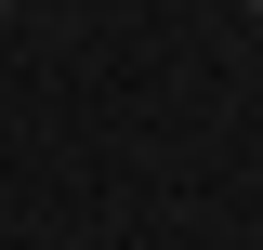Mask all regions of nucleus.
I'll use <instances>...</instances> for the list:
<instances>
[{
    "mask_svg": "<svg viewBox=\"0 0 263 250\" xmlns=\"http://www.w3.org/2000/svg\"><path fill=\"white\" fill-rule=\"evenodd\" d=\"M250 13H263V0H250Z\"/></svg>",
    "mask_w": 263,
    "mask_h": 250,
    "instance_id": "nucleus-2",
    "label": "nucleus"
},
{
    "mask_svg": "<svg viewBox=\"0 0 263 250\" xmlns=\"http://www.w3.org/2000/svg\"><path fill=\"white\" fill-rule=\"evenodd\" d=\"M0 13H13V0H0Z\"/></svg>",
    "mask_w": 263,
    "mask_h": 250,
    "instance_id": "nucleus-1",
    "label": "nucleus"
}]
</instances>
